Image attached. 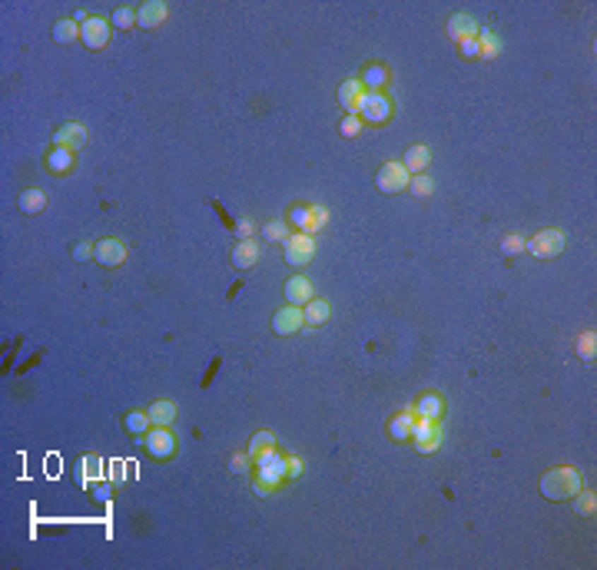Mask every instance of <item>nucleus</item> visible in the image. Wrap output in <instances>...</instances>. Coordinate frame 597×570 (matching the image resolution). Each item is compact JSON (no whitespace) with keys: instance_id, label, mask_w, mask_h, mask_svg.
<instances>
[{"instance_id":"8","label":"nucleus","mask_w":597,"mask_h":570,"mask_svg":"<svg viewBox=\"0 0 597 570\" xmlns=\"http://www.w3.org/2000/svg\"><path fill=\"white\" fill-rule=\"evenodd\" d=\"M375 186L382 193H402L408 186V169L402 163H385L379 169V176H375Z\"/></svg>"},{"instance_id":"29","label":"nucleus","mask_w":597,"mask_h":570,"mask_svg":"<svg viewBox=\"0 0 597 570\" xmlns=\"http://www.w3.org/2000/svg\"><path fill=\"white\" fill-rule=\"evenodd\" d=\"M123 425H126V431H130V435H146V431L153 428V421H150V415H146V411H130Z\"/></svg>"},{"instance_id":"27","label":"nucleus","mask_w":597,"mask_h":570,"mask_svg":"<svg viewBox=\"0 0 597 570\" xmlns=\"http://www.w3.org/2000/svg\"><path fill=\"white\" fill-rule=\"evenodd\" d=\"M54 40L57 44H73V40H80V23L76 20H57Z\"/></svg>"},{"instance_id":"15","label":"nucleus","mask_w":597,"mask_h":570,"mask_svg":"<svg viewBox=\"0 0 597 570\" xmlns=\"http://www.w3.org/2000/svg\"><path fill=\"white\" fill-rule=\"evenodd\" d=\"M166 17H170V7H166L163 0H146V4H140V11H136V23H140L143 30L160 27Z\"/></svg>"},{"instance_id":"31","label":"nucleus","mask_w":597,"mask_h":570,"mask_svg":"<svg viewBox=\"0 0 597 570\" xmlns=\"http://www.w3.org/2000/svg\"><path fill=\"white\" fill-rule=\"evenodd\" d=\"M577 355H581L584 362H594L597 358V335L594 332H584V335L577 339Z\"/></svg>"},{"instance_id":"14","label":"nucleus","mask_w":597,"mask_h":570,"mask_svg":"<svg viewBox=\"0 0 597 570\" xmlns=\"http://www.w3.org/2000/svg\"><path fill=\"white\" fill-rule=\"evenodd\" d=\"M93 259H97L100 265H107V269L123 265L126 262V245L119 239H100L97 245H93Z\"/></svg>"},{"instance_id":"11","label":"nucleus","mask_w":597,"mask_h":570,"mask_svg":"<svg viewBox=\"0 0 597 570\" xmlns=\"http://www.w3.org/2000/svg\"><path fill=\"white\" fill-rule=\"evenodd\" d=\"M87 140H90V133H87L83 123H64V126L54 133V146H64V150H70V153L83 150Z\"/></svg>"},{"instance_id":"30","label":"nucleus","mask_w":597,"mask_h":570,"mask_svg":"<svg viewBox=\"0 0 597 570\" xmlns=\"http://www.w3.org/2000/svg\"><path fill=\"white\" fill-rule=\"evenodd\" d=\"M44 206H47L44 189H27V193L20 196V209H23V212H40Z\"/></svg>"},{"instance_id":"5","label":"nucleus","mask_w":597,"mask_h":570,"mask_svg":"<svg viewBox=\"0 0 597 570\" xmlns=\"http://www.w3.org/2000/svg\"><path fill=\"white\" fill-rule=\"evenodd\" d=\"M292 222L299 226V232H305V236H315L319 229H326L329 209L326 206H295L292 209Z\"/></svg>"},{"instance_id":"35","label":"nucleus","mask_w":597,"mask_h":570,"mask_svg":"<svg viewBox=\"0 0 597 570\" xmlns=\"http://www.w3.org/2000/svg\"><path fill=\"white\" fill-rule=\"evenodd\" d=\"M408 186H412V193L415 196H432V189H435V183L428 179L425 173H418L415 179H408Z\"/></svg>"},{"instance_id":"4","label":"nucleus","mask_w":597,"mask_h":570,"mask_svg":"<svg viewBox=\"0 0 597 570\" xmlns=\"http://www.w3.org/2000/svg\"><path fill=\"white\" fill-rule=\"evenodd\" d=\"M285 478H289V471H285V458H283V454H276L269 464H259L252 487H256V494H272L279 484L285 481Z\"/></svg>"},{"instance_id":"38","label":"nucleus","mask_w":597,"mask_h":570,"mask_svg":"<svg viewBox=\"0 0 597 570\" xmlns=\"http://www.w3.org/2000/svg\"><path fill=\"white\" fill-rule=\"evenodd\" d=\"M524 245H528V242H524L521 236H508V239L501 242V249H504V255H518V253H524Z\"/></svg>"},{"instance_id":"26","label":"nucleus","mask_w":597,"mask_h":570,"mask_svg":"<svg viewBox=\"0 0 597 570\" xmlns=\"http://www.w3.org/2000/svg\"><path fill=\"white\" fill-rule=\"evenodd\" d=\"M501 54V37L498 33H478V56H485V60H495V56Z\"/></svg>"},{"instance_id":"37","label":"nucleus","mask_w":597,"mask_h":570,"mask_svg":"<svg viewBox=\"0 0 597 570\" xmlns=\"http://www.w3.org/2000/svg\"><path fill=\"white\" fill-rule=\"evenodd\" d=\"M266 236H269L272 242H285L289 239V226H285V222H269V226H266Z\"/></svg>"},{"instance_id":"23","label":"nucleus","mask_w":597,"mask_h":570,"mask_svg":"<svg viewBox=\"0 0 597 570\" xmlns=\"http://www.w3.org/2000/svg\"><path fill=\"white\" fill-rule=\"evenodd\" d=\"M412 408H415V411H418L422 418H432V421H438V418H442V411H445V401L435 395V392H425V395L418 398V401H415Z\"/></svg>"},{"instance_id":"1","label":"nucleus","mask_w":597,"mask_h":570,"mask_svg":"<svg viewBox=\"0 0 597 570\" xmlns=\"http://www.w3.org/2000/svg\"><path fill=\"white\" fill-rule=\"evenodd\" d=\"M581 491V471L577 468H551L544 471L541 478V494L548 501H565V497H574Z\"/></svg>"},{"instance_id":"43","label":"nucleus","mask_w":597,"mask_h":570,"mask_svg":"<svg viewBox=\"0 0 597 570\" xmlns=\"http://www.w3.org/2000/svg\"><path fill=\"white\" fill-rule=\"evenodd\" d=\"M458 47H461V54H465V56H478V37H471V40H461Z\"/></svg>"},{"instance_id":"9","label":"nucleus","mask_w":597,"mask_h":570,"mask_svg":"<svg viewBox=\"0 0 597 570\" xmlns=\"http://www.w3.org/2000/svg\"><path fill=\"white\" fill-rule=\"evenodd\" d=\"M358 116L365 123H372V126H379V123H385L391 116V103L389 97H382V93H365V99H362V110H358Z\"/></svg>"},{"instance_id":"18","label":"nucleus","mask_w":597,"mask_h":570,"mask_svg":"<svg viewBox=\"0 0 597 570\" xmlns=\"http://www.w3.org/2000/svg\"><path fill=\"white\" fill-rule=\"evenodd\" d=\"M415 418H418V411L415 408H405V411H398V415L389 421V435L395 441H412V425Z\"/></svg>"},{"instance_id":"10","label":"nucleus","mask_w":597,"mask_h":570,"mask_svg":"<svg viewBox=\"0 0 597 570\" xmlns=\"http://www.w3.org/2000/svg\"><path fill=\"white\" fill-rule=\"evenodd\" d=\"M80 40H83L90 50H103L110 40V20L107 17H90L87 23H80Z\"/></svg>"},{"instance_id":"6","label":"nucleus","mask_w":597,"mask_h":570,"mask_svg":"<svg viewBox=\"0 0 597 570\" xmlns=\"http://www.w3.org/2000/svg\"><path fill=\"white\" fill-rule=\"evenodd\" d=\"M315 255V236H305V232H292L285 239V262L289 265H305L312 262Z\"/></svg>"},{"instance_id":"7","label":"nucleus","mask_w":597,"mask_h":570,"mask_svg":"<svg viewBox=\"0 0 597 570\" xmlns=\"http://www.w3.org/2000/svg\"><path fill=\"white\" fill-rule=\"evenodd\" d=\"M146 451H150L156 461H166L176 454V438L170 428H156L153 425L150 431H146Z\"/></svg>"},{"instance_id":"13","label":"nucleus","mask_w":597,"mask_h":570,"mask_svg":"<svg viewBox=\"0 0 597 570\" xmlns=\"http://www.w3.org/2000/svg\"><path fill=\"white\" fill-rule=\"evenodd\" d=\"M302 325H305V315L299 305H285L272 315V332H276V335H295Z\"/></svg>"},{"instance_id":"20","label":"nucleus","mask_w":597,"mask_h":570,"mask_svg":"<svg viewBox=\"0 0 597 570\" xmlns=\"http://www.w3.org/2000/svg\"><path fill=\"white\" fill-rule=\"evenodd\" d=\"M256 262H259V245L252 239H242L236 249H232V265H236V269H252Z\"/></svg>"},{"instance_id":"39","label":"nucleus","mask_w":597,"mask_h":570,"mask_svg":"<svg viewBox=\"0 0 597 570\" xmlns=\"http://www.w3.org/2000/svg\"><path fill=\"white\" fill-rule=\"evenodd\" d=\"M342 133H345V136H358V133H362V116H345V120H342Z\"/></svg>"},{"instance_id":"16","label":"nucleus","mask_w":597,"mask_h":570,"mask_svg":"<svg viewBox=\"0 0 597 570\" xmlns=\"http://www.w3.org/2000/svg\"><path fill=\"white\" fill-rule=\"evenodd\" d=\"M448 37H451L455 44L471 40V37H478V20L471 13H455V17L448 20Z\"/></svg>"},{"instance_id":"24","label":"nucleus","mask_w":597,"mask_h":570,"mask_svg":"<svg viewBox=\"0 0 597 570\" xmlns=\"http://www.w3.org/2000/svg\"><path fill=\"white\" fill-rule=\"evenodd\" d=\"M432 163V150L428 146H412L408 153H405V169H408V176H418V173H425V166Z\"/></svg>"},{"instance_id":"45","label":"nucleus","mask_w":597,"mask_h":570,"mask_svg":"<svg viewBox=\"0 0 597 570\" xmlns=\"http://www.w3.org/2000/svg\"><path fill=\"white\" fill-rule=\"evenodd\" d=\"M97 497H100V501H110V484L97 481Z\"/></svg>"},{"instance_id":"33","label":"nucleus","mask_w":597,"mask_h":570,"mask_svg":"<svg viewBox=\"0 0 597 570\" xmlns=\"http://www.w3.org/2000/svg\"><path fill=\"white\" fill-rule=\"evenodd\" d=\"M574 511H577L581 517H591V514L597 511V497H594L591 491H577V494H574Z\"/></svg>"},{"instance_id":"25","label":"nucleus","mask_w":597,"mask_h":570,"mask_svg":"<svg viewBox=\"0 0 597 570\" xmlns=\"http://www.w3.org/2000/svg\"><path fill=\"white\" fill-rule=\"evenodd\" d=\"M70 166H73V153L64 150V146H54V150L47 153V169H50V173H66Z\"/></svg>"},{"instance_id":"42","label":"nucleus","mask_w":597,"mask_h":570,"mask_svg":"<svg viewBox=\"0 0 597 570\" xmlns=\"http://www.w3.org/2000/svg\"><path fill=\"white\" fill-rule=\"evenodd\" d=\"M73 255L80 259V262H87L90 255H93V245H87V242H76V245H73Z\"/></svg>"},{"instance_id":"40","label":"nucleus","mask_w":597,"mask_h":570,"mask_svg":"<svg viewBox=\"0 0 597 570\" xmlns=\"http://www.w3.org/2000/svg\"><path fill=\"white\" fill-rule=\"evenodd\" d=\"M246 468H249V454H242V451H239V454H232V471L246 474Z\"/></svg>"},{"instance_id":"12","label":"nucleus","mask_w":597,"mask_h":570,"mask_svg":"<svg viewBox=\"0 0 597 570\" xmlns=\"http://www.w3.org/2000/svg\"><path fill=\"white\" fill-rule=\"evenodd\" d=\"M365 93H369V90H365V83H362V80H345V83L338 87V103H342L345 116H358Z\"/></svg>"},{"instance_id":"28","label":"nucleus","mask_w":597,"mask_h":570,"mask_svg":"<svg viewBox=\"0 0 597 570\" xmlns=\"http://www.w3.org/2000/svg\"><path fill=\"white\" fill-rule=\"evenodd\" d=\"M362 83H365L369 93H379V90L389 83V70H385V66H369V70H365V77H362Z\"/></svg>"},{"instance_id":"41","label":"nucleus","mask_w":597,"mask_h":570,"mask_svg":"<svg viewBox=\"0 0 597 570\" xmlns=\"http://www.w3.org/2000/svg\"><path fill=\"white\" fill-rule=\"evenodd\" d=\"M302 458H285V471H289V478H299L302 474Z\"/></svg>"},{"instance_id":"3","label":"nucleus","mask_w":597,"mask_h":570,"mask_svg":"<svg viewBox=\"0 0 597 570\" xmlns=\"http://www.w3.org/2000/svg\"><path fill=\"white\" fill-rule=\"evenodd\" d=\"M524 249H531V255H538V259H554L567 249V236L561 229H541Z\"/></svg>"},{"instance_id":"36","label":"nucleus","mask_w":597,"mask_h":570,"mask_svg":"<svg viewBox=\"0 0 597 570\" xmlns=\"http://www.w3.org/2000/svg\"><path fill=\"white\" fill-rule=\"evenodd\" d=\"M107 478H110V484H113V487H119V484L126 481V461H119V458L113 461V464H110V474H107Z\"/></svg>"},{"instance_id":"2","label":"nucleus","mask_w":597,"mask_h":570,"mask_svg":"<svg viewBox=\"0 0 597 570\" xmlns=\"http://www.w3.org/2000/svg\"><path fill=\"white\" fill-rule=\"evenodd\" d=\"M412 441H415V448H418V454H435V451L442 448V425L432 421V418L418 415L412 425Z\"/></svg>"},{"instance_id":"21","label":"nucleus","mask_w":597,"mask_h":570,"mask_svg":"<svg viewBox=\"0 0 597 570\" xmlns=\"http://www.w3.org/2000/svg\"><path fill=\"white\" fill-rule=\"evenodd\" d=\"M103 481V458L100 454H87V458L80 461V484L87 487V484H97Z\"/></svg>"},{"instance_id":"22","label":"nucleus","mask_w":597,"mask_h":570,"mask_svg":"<svg viewBox=\"0 0 597 570\" xmlns=\"http://www.w3.org/2000/svg\"><path fill=\"white\" fill-rule=\"evenodd\" d=\"M302 315H305V325H326L329 315H332V305H329L326 298H312V302H305Z\"/></svg>"},{"instance_id":"34","label":"nucleus","mask_w":597,"mask_h":570,"mask_svg":"<svg viewBox=\"0 0 597 570\" xmlns=\"http://www.w3.org/2000/svg\"><path fill=\"white\" fill-rule=\"evenodd\" d=\"M133 23H136V11H133V7H119V11L113 13V27H119V30H130Z\"/></svg>"},{"instance_id":"44","label":"nucleus","mask_w":597,"mask_h":570,"mask_svg":"<svg viewBox=\"0 0 597 570\" xmlns=\"http://www.w3.org/2000/svg\"><path fill=\"white\" fill-rule=\"evenodd\" d=\"M252 232H256V226H252L249 219H246V222H239V236H242V239H252Z\"/></svg>"},{"instance_id":"17","label":"nucleus","mask_w":597,"mask_h":570,"mask_svg":"<svg viewBox=\"0 0 597 570\" xmlns=\"http://www.w3.org/2000/svg\"><path fill=\"white\" fill-rule=\"evenodd\" d=\"M285 298H289V305L302 308L305 302H312V282H309L305 275H292V279L285 282Z\"/></svg>"},{"instance_id":"32","label":"nucleus","mask_w":597,"mask_h":570,"mask_svg":"<svg viewBox=\"0 0 597 570\" xmlns=\"http://www.w3.org/2000/svg\"><path fill=\"white\" fill-rule=\"evenodd\" d=\"M266 448H276V435L272 431H256L252 435V441H249V448H246V454H259V451H266Z\"/></svg>"},{"instance_id":"19","label":"nucleus","mask_w":597,"mask_h":570,"mask_svg":"<svg viewBox=\"0 0 597 570\" xmlns=\"http://www.w3.org/2000/svg\"><path fill=\"white\" fill-rule=\"evenodd\" d=\"M146 415H150V421L156 428H170L176 421V405L166 401V398H160V401H153V405L146 408Z\"/></svg>"}]
</instances>
